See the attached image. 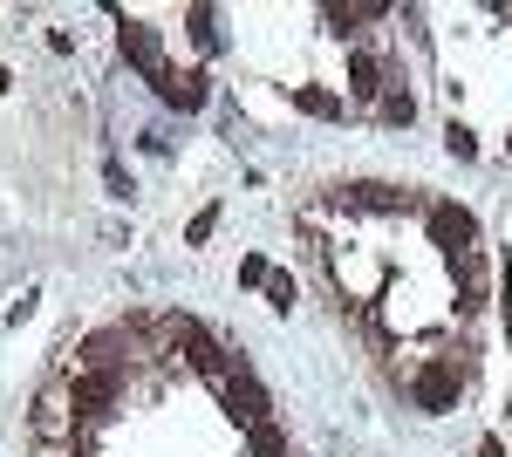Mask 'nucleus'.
<instances>
[{"instance_id": "f8f14e48", "label": "nucleus", "mask_w": 512, "mask_h": 457, "mask_svg": "<svg viewBox=\"0 0 512 457\" xmlns=\"http://www.w3.org/2000/svg\"><path fill=\"white\" fill-rule=\"evenodd\" d=\"M267 280H274V267H267L260 253H246V260H239V287H267Z\"/></svg>"}, {"instance_id": "39448f33", "label": "nucleus", "mask_w": 512, "mask_h": 457, "mask_svg": "<svg viewBox=\"0 0 512 457\" xmlns=\"http://www.w3.org/2000/svg\"><path fill=\"white\" fill-rule=\"evenodd\" d=\"M219 403H226V417L246 423V430H253V423H274V417H267L274 403H267V389H260V376H253L246 362H233V369L219 376Z\"/></svg>"}, {"instance_id": "4468645a", "label": "nucleus", "mask_w": 512, "mask_h": 457, "mask_svg": "<svg viewBox=\"0 0 512 457\" xmlns=\"http://www.w3.org/2000/svg\"><path fill=\"white\" fill-rule=\"evenodd\" d=\"M267 307H274V314H287V307H294V280H287V273H274V280H267Z\"/></svg>"}, {"instance_id": "0eeeda50", "label": "nucleus", "mask_w": 512, "mask_h": 457, "mask_svg": "<svg viewBox=\"0 0 512 457\" xmlns=\"http://www.w3.org/2000/svg\"><path fill=\"white\" fill-rule=\"evenodd\" d=\"M117 41H123V62H137L144 76H158V69H164V41H158L151 21H123Z\"/></svg>"}, {"instance_id": "f03ea898", "label": "nucleus", "mask_w": 512, "mask_h": 457, "mask_svg": "<svg viewBox=\"0 0 512 457\" xmlns=\"http://www.w3.org/2000/svg\"><path fill=\"white\" fill-rule=\"evenodd\" d=\"M123 389H130V376H123V369H69V403H76L82 423L117 417Z\"/></svg>"}, {"instance_id": "9d476101", "label": "nucleus", "mask_w": 512, "mask_h": 457, "mask_svg": "<svg viewBox=\"0 0 512 457\" xmlns=\"http://www.w3.org/2000/svg\"><path fill=\"white\" fill-rule=\"evenodd\" d=\"M294 103H301L308 116H328V123H335V116H349V103H342V96H328V89H315V82H301V89H294Z\"/></svg>"}, {"instance_id": "2eb2a0df", "label": "nucleus", "mask_w": 512, "mask_h": 457, "mask_svg": "<svg viewBox=\"0 0 512 457\" xmlns=\"http://www.w3.org/2000/svg\"><path fill=\"white\" fill-rule=\"evenodd\" d=\"M212 226H219V205H212V212H198L192 226H185V246H205V239H212Z\"/></svg>"}, {"instance_id": "20e7f679", "label": "nucleus", "mask_w": 512, "mask_h": 457, "mask_svg": "<svg viewBox=\"0 0 512 457\" xmlns=\"http://www.w3.org/2000/svg\"><path fill=\"white\" fill-rule=\"evenodd\" d=\"M35 437L41 444H76V430H82V417H76V403H69V376H55L48 389L35 396Z\"/></svg>"}, {"instance_id": "1a4fd4ad", "label": "nucleus", "mask_w": 512, "mask_h": 457, "mask_svg": "<svg viewBox=\"0 0 512 457\" xmlns=\"http://www.w3.org/2000/svg\"><path fill=\"white\" fill-rule=\"evenodd\" d=\"M376 116L396 123V130H410V123H417V96H410V89H383V96H376Z\"/></svg>"}, {"instance_id": "f257e3e1", "label": "nucleus", "mask_w": 512, "mask_h": 457, "mask_svg": "<svg viewBox=\"0 0 512 457\" xmlns=\"http://www.w3.org/2000/svg\"><path fill=\"white\" fill-rule=\"evenodd\" d=\"M465 382H472V348H444V355H424V362H410V403L424 410V417H444V410H458V396H465Z\"/></svg>"}, {"instance_id": "a211bd4d", "label": "nucleus", "mask_w": 512, "mask_h": 457, "mask_svg": "<svg viewBox=\"0 0 512 457\" xmlns=\"http://www.w3.org/2000/svg\"><path fill=\"white\" fill-rule=\"evenodd\" d=\"M506 328H512V294H506Z\"/></svg>"}, {"instance_id": "dca6fc26", "label": "nucleus", "mask_w": 512, "mask_h": 457, "mask_svg": "<svg viewBox=\"0 0 512 457\" xmlns=\"http://www.w3.org/2000/svg\"><path fill=\"white\" fill-rule=\"evenodd\" d=\"M103 185L117 191V198H130V178H123V164H103Z\"/></svg>"}, {"instance_id": "7ed1b4c3", "label": "nucleus", "mask_w": 512, "mask_h": 457, "mask_svg": "<svg viewBox=\"0 0 512 457\" xmlns=\"http://www.w3.org/2000/svg\"><path fill=\"white\" fill-rule=\"evenodd\" d=\"M424 219H431V246L444 253V260H472L478 246H485V239H478V219L465 212V205H451V198H431Z\"/></svg>"}, {"instance_id": "9b49d317", "label": "nucleus", "mask_w": 512, "mask_h": 457, "mask_svg": "<svg viewBox=\"0 0 512 457\" xmlns=\"http://www.w3.org/2000/svg\"><path fill=\"white\" fill-rule=\"evenodd\" d=\"M246 437H253V457H287V437H280L274 423H253Z\"/></svg>"}, {"instance_id": "423d86ee", "label": "nucleus", "mask_w": 512, "mask_h": 457, "mask_svg": "<svg viewBox=\"0 0 512 457\" xmlns=\"http://www.w3.org/2000/svg\"><path fill=\"white\" fill-rule=\"evenodd\" d=\"M205 69H178V62H164L158 76H151V89H158L171 110H205Z\"/></svg>"}, {"instance_id": "6e6552de", "label": "nucleus", "mask_w": 512, "mask_h": 457, "mask_svg": "<svg viewBox=\"0 0 512 457\" xmlns=\"http://www.w3.org/2000/svg\"><path fill=\"white\" fill-rule=\"evenodd\" d=\"M383 89H390V82H383V62H376L369 48H355V55H349V96H355V103H376Z\"/></svg>"}, {"instance_id": "f3484780", "label": "nucleus", "mask_w": 512, "mask_h": 457, "mask_svg": "<svg viewBox=\"0 0 512 457\" xmlns=\"http://www.w3.org/2000/svg\"><path fill=\"white\" fill-rule=\"evenodd\" d=\"M478 457H506V444H499V437H485V444H478Z\"/></svg>"}, {"instance_id": "6ab92c4d", "label": "nucleus", "mask_w": 512, "mask_h": 457, "mask_svg": "<svg viewBox=\"0 0 512 457\" xmlns=\"http://www.w3.org/2000/svg\"><path fill=\"white\" fill-rule=\"evenodd\" d=\"M506 151H512V137H506Z\"/></svg>"}, {"instance_id": "ddd939ff", "label": "nucleus", "mask_w": 512, "mask_h": 457, "mask_svg": "<svg viewBox=\"0 0 512 457\" xmlns=\"http://www.w3.org/2000/svg\"><path fill=\"white\" fill-rule=\"evenodd\" d=\"M444 151L451 157H478V137L465 130V123H451V130H444Z\"/></svg>"}]
</instances>
